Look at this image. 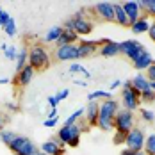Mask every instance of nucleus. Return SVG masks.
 <instances>
[{
    "label": "nucleus",
    "instance_id": "nucleus-1",
    "mask_svg": "<svg viewBox=\"0 0 155 155\" xmlns=\"http://www.w3.org/2000/svg\"><path fill=\"white\" fill-rule=\"evenodd\" d=\"M120 110V104L110 98V100H104L100 102V114H98V128L104 132H112L114 130V118Z\"/></svg>",
    "mask_w": 155,
    "mask_h": 155
},
{
    "label": "nucleus",
    "instance_id": "nucleus-2",
    "mask_svg": "<svg viewBox=\"0 0 155 155\" xmlns=\"http://www.w3.org/2000/svg\"><path fill=\"white\" fill-rule=\"evenodd\" d=\"M84 130H89V127L86 123V120H82V123L78 125H70V127H66V125H62L61 128L57 130V139L61 141V144L64 146H70V148H77L78 144H80V136H82V132Z\"/></svg>",
    "mask_w": 155,
    "mask_h": 155
},
{
    "label": "nucleus",
    "instance_id": "nucleus-3",
    "mask_svg": "<svg viewBox=\"0 0 155 155\" xmlns=\"http://www.w3.org/2000/svg\"><path fill=\"white\" fill-rule=\"evenodd\" d=\"M50 64H52V61H50V54L47 52V48H43L41 45H32L29 48V66L43 71Z\"/></svg>",
    "mask_w": 155,
    "mask_h": 155
},
{
    "label": "nucleus",
    "instance_id": "nucleus-4",
    "mask_svg": "<svg viewBox=\"0 0 155 155\" xmlns=\"http://www.w3.org/2000/svg\"><path fill=\"white\" fill-rule=\"evenodd\" d=\"M9 150L16 155H32V153H36L39 148H38L29 137H25V136H16V139L9 144Z\"/></svg>",
    "mask_w": 155,
    "mask_h": 155
},
{
    "label": "nucleus",
    "instance_id": "nucleus-5",
    "mask_svg": "<svg viewBox=\"0 0 155 155\" xmlns=\"http://www.w3.org/2000/svg\"><path fill=\"white\" fill-rule=\"evenodd\" d=\"M134 112L127 110V109H120L116 118H114V130H120V132H125L128 134L132 128H134Z\"/></svg>",
    "mask_w": 155,
    "mask_h": 155
},
{
    "label": "nucleus",
    "instance_id": "nucleus-6",
    "mask_svg": "<svg viewBox=\"0 0 155 155\" xmlns=\"http://www.w3.org/2000/svg\"><path fill=\"white\" fill-rule=\"evenodd\" d=\"M144 139H146V134L144 130H141L137 127H134L128 134H127V139H125V146L128 150H134V152H143V146H144Z\"/></svg>",
    "mask_w": 155,
    "mask_h": 155
},
{
    "label": "nucleus",
    "instance_id": "nucleus-7",
    "mask_svg": "<svg viewBox=\"0 0 155 155\" xmlns=\"http://www.w3.org/2000/svg\"><path fill=\"white\" fill-rule=\"evenodd\" d=\"M120 48H121V54H123V55H127V57H128L132 62L136 61L141 54L146 50V48H144V45H143V43H139L137 39H127V41H121V43H120Z\"/></svg>",
    "mask_w": 155,
    "mask_h": 155
},
{
    "label": "nucleus",
    "instance_id": "nucleus-8",
    "mask_svg": "<svg viewBox=\"0 0 155 155\" xmlns=\"http://www.w3.org/2000/svg\"><path fill=\"white\" fill-rule=\"evenodd\" d=\"M139 104H141V93H137L134 87H128V89L121 91V105H123V109L134 112L139 107Z\"/></svg>",
    "mask_w": 155,
    "mask_h": 155
},
{
    "label": "nucleus",
    "instance_id": "nucleus-9",
    "mask_svg": "<svg viewBox=\"0 0 155 155\" xmlns=\"http://www.w3.org/2000/svg\"><path fill=\"white\" fill-rule=\"evenodd\" d=\"M55 59L57 61H75V59H80V52H78V45H62V47H57L55 52H54Z\"/></svg>",
    "mask_w": 155,
    "mask_h": 155
},
{
    "label": "nucleus",
    "instance_id": "nucleus-10",
    "mask_svg": "<svg viewBox=\"0 0 155 155\" xmlns=\"http://www.w3.org/2000/svg\"><path fill=\"white\" fill-rule=\"evenodd\" d=\"M98 43H100V50L98 52L104 57H114V55H120L121 54V48H120V43L118 41L102 38V39H98Z\"/></svg>",
    "mask_w": 155,
    "mask_h": 155
},
{
    "label": "nucleus",
    "instance_id": "nucleus-11",
    "mask_svg": "<svg viewBox=\"0 0 155 155\" xmlns=\"http://www.w3.org/2000/svg\"><path fill=\"white\" fill-rule=\"evenodd\" d=\"M39 152L45 155H66L64 144H61V141L57 139V137H52L50 141H45L39 146Z\"/></svg>",
    "mask_w": 155,
    "mask_h": 155
},
{
    "label": "nucleus",
    "instance_id": "nucleus-12",
    "mask_svg": "<svg viewBox=\"0 0 155 155\" xmlns=\"http://www.w3.org/2000/svg\"><path fill=\"white\" fill-rule=\"evenodd\" d=\"M77 45H78V52H80V59L91 57L100 50V43L96 39H80Z\"/></svg>",
    "mask_w": 155,
    "mask_h": 155
},
{
    "label": "nucleus",
    "instance_id": "nucleus-13",
    "mask_svg": "<svg viewBox=\"0 0 155 155\" xmlns=\"http://www.w3.org/2000/svg\"><path fill=\"white\" fill-rule=\"evenodd\" d=\"M86 110H84V114H86V123L87 127L91 128V127H96L98 125V114H100V102H87V105H86Z\"/></svg>",
    "mask_w": 155,
    "mask_h": 155
},
{
    "label": "nucleus",
    "instance_id": "nucleus-14",
    "mask_svg": "<svg viewBox=\"0 0 155 155\" xmlns=\"http://www.w3.org/2000/svg\"><path fill=\"white\" fill-rule=\"evenodd\" d=\"M121 7H123V11H125V15H127V18H128V21H130V25L141 18V7H139V2L137 0L123 2Z\"/></svg>",
    "mask_w": 155,
    "mask_h": 155
},
{
    "label": "nucleus",
    "instance_id": "nucleus-15",
    "mask_svg": "<svg viewBox=\"0 0 155 155\" xmlns=\"http://www.w3.org/2000/svg\"><path fill=\"white\" fill-rule=\"evenodd\" d=\"M94 13L102 16L105 21H114V4L112 2H96Z\"/></svg>",
    "mask_w": 155,
    "mask_h": 155
},
{
    "label": "nucleus",
    "instance_id": "nucleus-16",
    "mask_svg": "<svg viewBox=\"0 0 155 155\" xmlns=\"http://www.w3.org/2000/svg\"><path fill=\"white\" fill-rule=\"evenodd\" d=\"M73 20H75V27H73V31L77 32L78 36H87V34L93 32V21L87 20L86 16L73 15Z\"/></svg>",
    "mask_w": 155,
    "mask_h": 155
},
{
    "label": "nucleus",
    "instance_id": "nucleus-17",
    "mask_svg": "<svg viewBox=\"0 0 155 155\" xmlns=\"http://www.w3.org/2000/svg\"><path fill=\"white\" fill-rule=\"evenodd\" d=\"M34 73H36V70H34L32 66H29V64H27L23 70L16 71V77L13 78V82H15V84H18L20 87H25V86H29V82L32 80Z\"/></svg>",
    "mask_w": 155,
    "mask_h": 155
},
{
    "label": "nucleus",
    "instance_id": "nucleus-18",
    "mask_svg": "<svg viewBox=\"0 0 155 155\" xmlns=\"http://www.w3.org/2000/svg\"><path fill=\"white\" fill-rule=\"evenodd\" d=\"M153 62L155 61H153V57H152V54H150L148 50H144L139 57L134 61V68H136L137 71H146V70H148Z\"/></svg>",
    "mask_w": 155,
    "mask_h": 155
},
{
    "label": "nucleus",
    "instance_id": "nucleus-19",
    "mask_svg": "<svg viewBox=\"0 0 155 155\" xmlns=\"http://www.w3.org/2000/svg\"><path fill=\"white\" fill-rule=\"evenodd\" d=\"M150 25H152V20L148 16L141 15L139 20L130 25V31L134 32V34H146V32L150 31Z\"/></svg>",
    "mask_w": 155,
    "mask_h": 155
},
{
    "label": "nucleus",
    "instance_id": "nucleus-20",
    "mask_svg": "<svg viewBox=\"0 0 155 155\" xmlns=\"http://www.w3.org/2000/svg\"><path fill=\"white\" fill-rule=\"evenodd\" d=\"M132 87L141 94L152 89V87H150V80L146 78V75H143V73H137L136 77L132 78Z\"/></svg>",
    "mask_w": 155,
    "mask_h": 155
},
{
    "label": "nucleus",
    "instance_id": "nucleus-21",
    "mask_svg": "<svg viewBox=\"0 0 155 155\" xmlns=\"http://www.w3.org/2000/svg\"><path fill=\"white\" fill-rule=\"evenodd\" d=\"M80 41V36H78L75 31H62L59 41L55 43L57 47H62V45H77Z\"/></svg>",
    "mask_w": 155,
    "mask_h": 155
},
{
    "label": "nucleus",
    "instance_id": "nucleus-22",
    "mask_svg": "<svg viewBox=\"0 0 155 155\" xmlns=\"http://www.w3.org/2000/svg\"><path fill=\"white\" fill-rule=\"evenodd\" d=\"M114 21L118 25H121V27H130V21H128V18L125 15L121 4H114Z\"/></svg>",
    "mask_w": 155,
    "mask_h": 155
},
{
    "label": "nucleus",
    "instance_id": "nucleus-23",
    "mask_svg": "<svg viewBox=\"0 0 155 155\" xmlns=\"http://www.w3.org/2000/svg\"><path fill=\"white\" fill-rule=\"evenodd\" d=\"M62 25H55V27H52V29H48V32L43 36V41L45 43H57L59 41V38H61L62 34Z\"/></svg>",
    "mask_w": 155,
    "mask_h": 155
},
{
    "label": "nucleus",
    "instance_id": "nucleus-24",
    "mask_svg": "<svg viewBox=\"0 0 155 155\" xmlns=\"http://www.w3.org/2000/svg\"><path fill=\"white\" fill-rule=\"evenodd\" d=\"M141 13L148 18H155V0H139Z\"/></svg>",
    "mask_w": 155,
    "mask_h": 155
},
{
    "label": "nucleus",
    "instance_id": "nucleus-25",
    "mask_svg": "<svg viewBox=\"0 0 155 155\" xmlns=\"http://www.w3.org/2000/svg\"><path fill=\"white\" fill-rule=\"evenodd\" d=\"M29 64V50L27 48H18V57H16V71L23 70Z\"/></svg>",
    "mask_w": 155,
    "mask_h": 155
},
{
    "label": "nucleus",
    "instance_id": "nucleus-26",
    "mask_svg": "<svg viewBox=\"0 0 155 155\" xmlns=\"http://www.w3.org/2000/svg\"><path fill=\"white\" fill-rule=\"evenodd\" d=\"M112 98V91H102V89H98V91H91V93L87 94V102H104V100H110Z\"/></svg>",
    "mask_w": 155,
    "mask_h": 155
},
{
    "label": "nucleus",
    "instance_id": "nucleus-27",
    "mask_svg": "<svg viewBox=\"0 0 155 155\" xmlns=\"http://www.w3.org/2000/svg\"><path fill=\"white\" fill-rule=\"evenodd\" d=\"M143 152H144V155H155V134H148L146 136Z\"/></svg>",
    "mask_w": 155,
    "mask_h": 155
},
{
    "label": "nucleus",
    "instance_id": "nucleus-28",
    "mask_svg": "<svg viewBox=\"0 0 155 155\" xmlns=\"http://www.w3.org/2000/svg\"><path fill=\"white\" fill-rule=\"evenodd\" d=\"M84 110H86V109L80 107V109H77L75 112H71V114H70V116H68V118L64 120V125H66V127H70V125L78 123V120H80V118L84 116Z\"/></svg>",
    "mask_w": 155,
    "mask_h": 155
},
{
    "label": "nucleus",
    "instance_id": "nucleus-29",
    "mask_svg": "<svg viewBox=\"0 0 155 155\" xmlns=\"http://www.w3.org/2000/svg\"><path fill=\"white\" fill-rule=\"evenodd\" d=\"M16 136H18V134H16L15 130H2V132H0V141H2L5 146H9V144L16 139Z\"/></svg>",
    "mask_w": 155,
    "mask_h": 155
},
{
    "label": "nucleus",
    "instance_id": "nucleus-30",
    "mask_svg": "<svg viewBox=\"0 0 155 155\" xmlns=\"http://www.w3.org/2000/svg\"><path fill=\"white\" fill-rule=\"evenodd\" d=\"M70 73L71 75H75V73H80V75H84L86 78H91V73H89V70H86L82 64H78V62H73L71 66H70Z\"/></svg>",
    "mask_w": 155,
    "mask_h": 155
},
{
    "label": "nucleus",
    "instance_id": "nucleus-31",
    "mask_svg": "<svg viewBox=\"0 0 155 155\" xmlns=\"http://www.w3.org/2000/svg\"><path fill=\"white\" fill-rule=\"evenodd\" d=\"M141 120H144L146 123H152L155 120V112L150 109H141Z\"/></svg>",
    "mask_w": 155,
    "mask_h": 155
},
{
    "label": "nucleus",
    "instance_id": "nucleus-32",
    "mask_svg": "<svg viewBox=\"0 0 155 155\" xmlns=\"http://www.w3.org/2000/svg\"><path fill=\"white\" fill-rule=\"evenodd\" d=\"M4 31H5V34H7L9 38H15V34H16V23H15V18H11V20L7 21V25L4 27Z\"/></svg>",
    "mask_w": 155,
    "mask_h": 155
},
{
    "label": "nucleus",
    "instance_id": "nucleus-33",
    "mask_svg": "<svg viewBox=\"0 0 155 155\" xmlns=\"http://www.w3.org/2000/svg\"><path fill=\"white\" fill-rule=\"evenodd\" d=\"M4 54H5V57H7L9 61H15L16 62V57H18V48H16L15 45H9L7 50H5Z\"/></svg>",
    "mask_w": 155,
    "mask_h": 155
},
{
    "label": "nucleus",
    "instance_id": "nucleus-34",
    "mask_svg": "<svg viewBox=\"0 0 155 155\" xmlns=\"http://www.w3.org/2000/svg\"><path fill=\"white\" fill-rule=\"evenodd\" d=\"M125 139H127V134L125 132H120V130H114V144H125Z\"/></svg>",
    "mask_w": 155,
    "mask_h": 155
},
{
    "label": "nucleus",
    "instance_id": "nucleus-35",
    "mask_svg": "<svg viewBox=\"0 0 155 155\" xmlns=\"http://www.w3.org/2000/svg\"><path fill=\"white\" fill-rule=\"evenodd\" d=\"M141 100H143L144 104H152V102H155V93L150 89V91H146V93L141 94Z\"/></svg>",
    "mask_w": 155,
    "mask_h": 155
},
{
    "label": "nucleus",
    "instance_id": "nucleus-36",
    "mask_svg": "<svg viewBox=\"0 0 155 155\" xmlns=\"http://www.w3.org/2000/svg\"><path fill=\"white\" fill-rule=\"evenodd\" d=\"M68 96H70V89H61L57 94H54V98L57 100V104H61L62 100H66Z\"/></svg>",
    "mask_w": 155,
    "mask_h": 155
},
{
    "label": "nucleus",
    "instance_id": "nucleus-37",
    "mask_svg": "<svg viewBox=\"0 0 155 155\" xmlns=\"http://www.w3.org/2000/svg\"><path fill=\"white\" fill-rule=\"evenodd\" d=\"M9 20H11V15H9V13H5V11H2V13H0V27L4 29V27L7 25V21H9Z\"/></svg>",
    "mask_w": 155,
    "mask_h": 155
},
{
    "label": "nucleus",
    "instance_id": "nucleus-38",
    "mask_svg": "<svg viewBox=\"0 0 155 155\" xmlns=\"http://www.w3.org/2000/svg\"><path fill=\"white\" fill-rule=\"evenodd\" d=\"M146 78H148L150 82H155V62L146 70Z\"/></svg>",
    "mask_w": 155,
    "mask_h": 155
},
{
    "label": "nucleus",
    "instance_id": "nucleus-39",
    "mask_svg": "<svg viewBox=\"0 0 155 155\" xmlns=\"http://www.w3.org/2000/svg\"><path fill=\"white\" fill-rule=\"evenodd\" d=\"M57 121H59V116H57V118H48V120H45V121H43V125H45V127H48V128H54V127L57 125Z\"/></svg>",
    "mask_w": 155,
    "mask_h": 155
},
{
    "label": "nucleus",
    "instance_id": "nucleus-40",
    "mask_svg": "<svg viewBox=\"0 0 155 155\" xmlns=\"http://www.w3.org/2000/svg\"><path fill=\"white\" fill-rule=\"evenodd\" d=\"M9 123V116L7 114H0V132L5 130V125Z\"/></svg>",
    "mask_w": 155,
    "mask_h": 155
},
{
    "label": "nucleus",
    "instance_id": "nucleus-41",
    "mask_svg": "<svg viewBox=\"0 0 155 155\" xmlns=\"http://www.w3.org/2000/svg\"><path fill=\"white\" fill-rule=\"evenodd\" d=\"M120 155H144V152H134V150H128V148H123Z\"/></svg>",
    "mask_w": 155,
    "mask_h": 155
},
{
    "label": "nucleus",
    "instance_id": "nucleus-42",
    "mask_svg": "<svg viewBox=\"0 0 155 155\" xmlns=\"http://www.w3.org/2000/svg\"><path fill=\"white\" fill-rule=\"evenodd\" d=\"M148 36H150V39L155 43V21H152V25H150V31H148Z\"/></svg>",
    "mask_w": 155,
    "mask_h": 155
},
{
    "label": "nucleus",
    "instance_id": "nucleus-43",
    "mask_svg": "<svg viewBox=\"0 0 155 155\" xmlns=\"http://www.w3.org/2000/svg\"><path fill=\"white\" fill-rule=\"evenodd\" d=\"M5 105H7V109H9V110H15V112H18V110H20V105H18V104L9 102V104H5Z\"/></svg>",
    "mask_w": 155,
    "mask_h": 155
},
{
    "label": "nucleus",
    "instance_id": "nucleus-44",
    "mask_svg": "<svg viewBox=\"0 0 155 155\" xmlns=\"http://www.w3.org/2000/svg\"><path fill=\"white\" fill-rule=\"evenodd\" d=\"M48 104H50V107H52V109H55L57 105H59V104H57V100H55L54 96H48Z\"/></svg>",
    "mask_w": 155,
    "mask_h": 155
},
{
    "label": "nucleus",
    "instance_id": "nucleus-45",
    "mask_svg": "<svg viewBox=\"0 0 155 155\" xmlns=\"http://www.w3.org/2000/svg\"><path fill=\"white\" fill-rule=\"evenodd\" d=\"M120 86H121V80H112V82H110V91H114V89L120 87Z\"/></svg>",
    "mask_w": 155,
    "mask_h": 155
},
{
    "label": "nucleus",
    "instance_id": "nucleus-46",
    "mask_svg": "<svg viewBox=\"0 0 155 155\" xmlns=\"http://www.w3.org/2000/svg\"><path fill=\"white\" fill-rule=\"evenodd\" d=\"M57 116H59L57 107H55V109H50V112H48V118H57Z\"/></svg>",
    "mask_w": 155,
    "mask_h": 155
},
{
    "label": "nucleus",
    "instance_id": "nucleus-47",
    "mask_svg": "<svg viewBox=\"0 0 155 155\" xmlns=\"http://www.w3.org/2000/svg\"><path fill=\"white\" fill-rule=\"evenodd\" d=\"M128 87H132V80H125L123 82V89H128Z\"/></svg>",
    "mask_w": 155,
    "mask_h": 155
},
{
    "label": "nucleus",
    "instance_id": "nucleus-48",
    "mask_svg": "<svg viewBox=\"0 0 155 155\" xmlns=\"http://www.w3.org/2000/svg\"><path fill=\"white\" fill-rule=\"evenodd\" d=\"M75 84H77V86H82V87H86V86H87V82H86V80H75Z\"/></svg>",
    "mask_w": 155,
    "mask_h": 155
},
{
    "label": "nucleus",
    "instance_id": "nucleus-49",
    "mask_svg": "<svg viewBox=\"0 0 155 155\" xmlns=\"http://www.w3.org/2000/svg\"><path fill=\"white\" fill-rule=\"evenodd\" d=\"M9 82H11L9 78H0V84H9Z\"/></svg>",
    "mask_w": 155,
    "mask_h": 155
},
{
    "label": "nucleus",
    "instance_id": "nucleus-50",
    "mask_svg": "<svg viewBox=\"0 0 155 155\" xmlns=\"http://www.w3.org/2000/svg\"><path fill=\"white\" fill-rule=\"evenodd\" d=\"M7 47H9L7 43H2V48H0V50H2V52H5V50H7Z\"/></svg>",
    "mask_w": 155,
    "mask_h": 155
},
{
    "label": "nucleus",
    "instance_id": "nucleus-51",
    "mask_svg": "<svg viewBox=\"0 0 155 155\" xmlns=\"http://www.w3.org/2000/svg\"><path fill=\"white\" fill-rule=\"evenodd\" d=\"M150 87H152V91L155 93V82H150Z\"/></svg>",
    "mask_w": 155,
    "mask_h": 155
},
{
    "label": "nucleus",
    "instance_id": "nucleus-52",
    "mask_svg": "<svg viewBox=\"0 0 155 155\" xmlns=\"http://www.w3.org/2000/svg\"><path fill=\"white\" fill-rule=\"evenodd\" d=\"M32 155H41V152H39V150H38V152H36V153H32Z\"/></svg>",
    "mask_w": 155,
    "mask_h": 155
},
{
    "label": "nucleus",
    "instance_id": "nucleus-53",
    "mask_svg": "<svg viewBox=\"0 0 155 155\" xmlns=\"http://www.w3.org/2000/svg\"><path fill=\"white\" fill-rule=\"evenodd\" d=\"M2 11H4V9H2V7H0V13H2Z\"/></svg>",
    "mask_w": 155,
    "mask_h": 155
},
{
    "label": "nucleus",
    "instance_id": "nucleus-54",
    "mask_svg": "<svg viewBox=\"0 0 155 155\" xmlns=\"http://www.w3.org/2000/svg\"><path fill=\"white\" fill-rule=\"evenodd\" d=\"M41 155H45V153H41Z\"/></svg>",
    "mask_w": 155,
    "mask_h": 155
}]
</instances>
